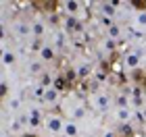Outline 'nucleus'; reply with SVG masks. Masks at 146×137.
Returning a JSON list of instances; mask_svg holds the SVG:
<instances>
[{"label":"nucleus","mask_w":146,"mask_h":137,"mask_svg":"<svg viewBox=\"0 0 146 137\" xmlns=\"http://www.w3.org/2000/svg\"><path fill=\"white\" fill-rule=\"evenodd\" d=\"M44 125H46V131L48 133H63V127H65V121L56 114H50L44 119Z\"/></svg>","instance_id":"nucleus-1"},{"label":"nucleus","mask_w":146,"mask_h":137,"mask_svg":"<svg viewBox=\"0 0 146 137\" xmlns=\"http://www.w3.org/2000/svg\"><path fill=\"white\" fill-rule=\"evenodd\" d=\"M94 108L96 110H100V112H107V110L111 108V98L107 96V94H96L94 96Z\"/></svg>","instance_id":"nucleus-2"},{"label":"nucleus","mask_w":146,"mask_h":137,"mask_svg":"<svg viewBox=\"0 0 146 137\" xmlns=\"http://www.w3.org/2000/svg\"><path fill=\"white\" fill-rule=\"evenodd\" d=\"M27 119H29V121H27V125H29L31 129H38V127L44 123V119H42V112H40L38 108H31V110H29Z\"/></svg>","instance_id":"nucleus-3"},{"label":"nucleus","mask_w":146,"mask_h":137,"mask_svg":"<svg viewBox=\"0 0 146 137\" xmlns=\"http://www.w3.org/2000/svg\"><path fill=\"white\" fill-rule=\"evenodd\" d=\"M65 27H67L69 31H84V23L79 21L77 17H65Z\"/></svg>","instance_id":"nucleus-4"},{"label":"nucleus","mask_w":146,"mask_h":137,"mask_svg":"<svg viewBox=\"0 0 146 137\" xmlns=\"http://www.w3.org/2000/svg\"><path fill=\"white\" fill-rule=\"evenodd\" d=\"M63 133H65V137H77L79 135V129H77V125H75V121H65V127H63Z\"/></svg>","instance_id":"nucleus-5"},{"label":"nucleus","mask_w":146,"mask_h":137,"mask_svg":"<svg viewBox=\"0 0 146 137\" xmlns=\"http://www.w3.org/2000/svg\"><path fill=\"white\" fill-rule=\"evenodd\" d=\"M58 96H61V91H58V89L48 87V89H46V96H44V102L48 104V106H54V104L58 102Z\"/></svg>","instance_id":"nucleus-6"},{"label":"nucleus","mask_w":146,"mask_h":137,"mask_svg":"<svg viewBox=\"0 0 146 137\" xmlns=\"http://www.w3.org/2000/svg\"><path fill=\"white\" fill-rule=\"evenodd\" d=\"M15 33H17L19 37L31 35V25H27L25 21H17V23H15Z\"/></svg>","instance_id":"nucleus-7"},{"label":"nucleus","mask_w":146,"mask_h":137,"mask_svg":"<svg viewBox=\"0 0 146 137\" xmlns=\"http://www.w3.org/2000/svg\"><path fill=\"white\" fill-rule=\"evenodd\" d=\"M115 116H117V121L121 123V125H125V123L131 121V110H129V108H117Z\"/></svg>","instance_id":"nucleus-8"},{"label":"nucleus","mask_w":146,"mask_h":137,"mask_svg":"<svg viewBox=\"0 0 146 137\" xmlns=\"http://www.w3.org/2000/svg\"><path fill=\"white\" fill-rule=\"evenodd\" d=\"M138 64H140V54L138 52H129L127 56H125V67H129V69H138Z\"/></svg>","instance_id":"nucleus-9"},{"label":"nucleus","mask_w":146,"mask_h":137,"mask_svg":"<svg viewBox=\"0 0 146 137\" xmlns=\"http://www.w3.org/2000/svg\"><path fill=\"white\" fill-rule=\"evenodd\" d=\"M63 6H65V10L69 12V17H75L77 12H79V9H82V4H79L77 0H67Z\"/></svg>","instance_id":"nucleus-10"},{"label":"nucleus","mask_w":146,"mask_h":137,"mask_svg":"<svg viewBox=\"0 0 146 137\" xmlns=\"http://www.w3.org/2000/svg\"><path fill=\"white\" fill-rule=\"evenodd\" d=\"M40 60H42V62L54 60V48H52V46H44L42 52H40Z\"/></svg>","instance_id":"nucleus-11"},{"label":"nucleus","mask_w":146,"mask_h":137,"mask_svg":"<svg viewBox=\"0 0 146 137\" xmlns=\"http://www.w3.org/2000/svg\"><path fill=\"white\" fill-rule=\"evenodd\" d=\"M100 9H102V15L104 17H115V10H117V2H102L100 4Z\"/></svg>","instance_id":"nucleus-12"},{"label":"nucleus","mask_w":146,"mask_h":137,"mask_svg":"<svg viewBox=\"0 0 146 137\" xmlns=\"http://www.w3.org/2000/svg\"><path fill=\"white\" fill-rule=\"evenodd\" d=\"M44 31H46V25L42 21H34V23H31V35H34V37H42Z\"/></svg>","instance_id":"nucleus-13"},{"label":"nucleus","mask_w":146,"mask_h":137,"mask_svg":"<svg viewBox=\"0 0 146 137\" xmlns=\"http://www.w3.org/2000/svg\"><path fill=\"white\" fill-rule=\"evenodd\" d=\"M17 62V54L13 50H4V54H2V64L4 67H11V64H15Z\"/></svg>","instance_id":"nucleus-14"},{"label":"nucleus","mask_w":146,"mask_h":137,"mask_svg":"<svg viewBox=\"0 0 146 137\" xmlns=\"http://www.w3.org/2000/svg\"><path fill=\"white\" fill-rule=\"evenodd\" d=\"M115 106L117 108H129L131 106V100L125 94H119V96H115Z\"/></svg>","instance_id":"nucleus-15"},{"label":"nucleus","mask_w":146,"mask_h":137,"mask_svg":"<svg viewBox=\"0 0 146 137\" xmlns=\"http://www.w3.org/2000/svg\"><path fill=\"white\" fill-rule=\"evenodd\" d=\"M75 71H77V77H79V79H86V77L92 73V64H90V62H84V64H79Z\"/></svg>","instance_id":"nucleus-16"},{"label":"nucleus","mask_w":146,"mask_h":137,"mask_svg":"<svg viewBox=\"0 0 146 137\" xmlns=\"http://www.w3.org/2000/svg\"><path fill=\"white\" fill-rule=\"evenodd\" d=\"M38 4L42 6V9H44L46 12H50V15H54V10H56V6H58V2H56V0H50V2L46 0V2H38Z\"/></svg>","instance_id":"nucleus-17"},{"label":"nucleus","mask_w":146,"mask_h":137,"mask_svg":"<svg viewBox=\"0 0 146 137\" xmlns=\"http://www.w3.org/2000/svg\"><path fill=\"white\" fill-rule=\"evenodd\" d=\"M46 89H48V87H44L42 83H40V85H36V87H34V91H31V98H36V100H44Z\"/></svg>","instance_id":"nucleus-18"},{"label":"nucleus","mask_w":146,"mask_h":137,"mask_svg":"<svg viewBox=\"0 0 146 137\" xmlns=\"http://www.w3.org/2000/svg\"><path fill=\"white\" fill-rule=\"evenodd\" d=\"M42 69H44V62H42V60L29 62V73H31V75H40V73H42Z\"/></svg>","instance_id":"nucleus-19"},{"label":"nucleus","mask_w":146,"mask_h":137,"mask_svg":"<svg viewBox=\"0 0 146 137\" xmlns=\"http://www.w3.org/2000/svg\"><path fill=\"white\" fill-rule=\"evenodd\" d=\"M107 31H109V37H111V40H119V37H121V27H119L117 23L113 25V27H109Z\"/></svg>","instance_id":"nucleus-20"},{"label":"nucleus","mask_w":146,"mask_h":137,"mask_svg":"<svg viewBox=\"0 0 146 137\" xmlns=\"http://www.w3.org/2000/svg\"><path fill=\"white\" fill-rule=\"evenodd\" d=\"M11 131H13V133H15V137H17L19 133H23V123H21V121H19V119H15V121H13V123H11Z\"/></svg>","instance_id":"nucleus-21"},{"label":"nucleus","mask_w":146,"mask_h":137,"mask_svg":"<svg viewBox=\"0 0 146 137\" xmlns=\"http://www.w3.org/2000/svg\"><path fill=\"white\" fill-rule=\"evenodd\" d=\"M86 116V108L84 106H75L73 108V121H79V119H84Z\"/></svg>","instance_id":"nucleus-22"},{"label":"nucleus","mask_w":146,"mask_h":137,"mask_svg":"<svg viewBox=\"0 0 146 137\" xmlns=\"http://www.w3.org/2000/svg\"><path fill=\"white\" fill-rule=\"evenodd\" d=\"M69 85H71V83H69L67 79H65V77H58V79L54 81V89H58V91L65 89V87H69Z\"/></svg>","instance_id":"nucleus-23"},{"label":"nucleus","mask_w":146,"mask_h":137,"mask_svg":"<svg viewBox=\"0 0 146 137\" xmlns=\"http://www.w3.org/2000/svg\"><path fill=\"white\" fill-rule=\"evenodd\" d=\"M29 48H31V50H38V52H42V48H44V44H42V37H34V40H31V44H29Z\"/></svg>","instance_id":"nucleus-24"},{"label":"nucleus","mask_w":146,"mask_h":137,"mask_svg":"<svg viewBox=\"0 0 146 137\" xmlns=\"http://www.w3.org/2000/svg\"><path fill=\"white\" fill-rule=\"evenodd\" d=\"M100 25L109 29V27H113L115 23H113V19H111V17H104V15H102V17H100Z\"/></svg>","instance_id":"nucleus-25"},{"label":"nucleus","mask_w":146,"mask_h":137,"mask_svg":"<svg viewBox=\"0 0 146 137\" xmlns=\"http://www.w3.org/2000/svg\"><path fill=\"white\" fill-rule=\"evenodd\" d=\"M121 133H123L125 137H131V135H134V131H131V127H129V123H125V125H121Z\"/></svg>","instance_id":"nucleus-26"},{"label":"nucleus","mask_w":146,"mask_h":137,"mask_svg":"<svg viewBox=\"0 0 146 137\" xmlns=\"http://www.w3.org/2000/svg\"><path fill=\"white\" fill-rule=\"evenodd\" d=\"M9 108L11 110H19V108H21V100H19V98H13L11 104H9Z\"/></svg>","instance_id":"nucleus-27"},{"label":"nucleus","mask_w":146,"mask_h":137,"mask_svg":"<svg viewBox=\"0 0 146 137\" xmlns=\"http://www.w3.org/2000/svg\"><path fill=\"white\" fill-rule=\"evenodd\" d=\"M65 42H67V40H65V33H63V31H58V33H56V46H58V48H63Z\"/></svg>","instance_id":"nucleus-28"},{"label":"nucleus","mask_w":146,"mask_h":137,"mask_svg":"<svg viewBox=\"0 0 146 137\" xmlns=\"http://www.w3.org/2000/svg\"><path fill=\"white\" fill-rule=\"evenodd\" d=\"M131 6H136V9L138 10H142L144 9V6H146V0H131V2H129Z\"/></svg>","instance_id":"nucleus-29"},{"label":"nucleus","mask_w":146,"mask_h":137,"mask_svg":"<svg viewBox=\"0 0 146 137\" xmlns=\"http://www.w3.org/2000/svg\"><path fill=\"white\" fill-rule=\"evenodd\" d=\"M136 23L144 27V25H146V12H138V17H136Z\"/></svg>","instance_id":"nucleus-30"},{"label":"nucleus","mask_w":146,"mask_h":137,"mask_svg":"<svg viewBox=\"0 0 146 137\" xmlns=\"http://www.w3.org/2000/svg\"><path fill=\"white\" fill-rule=\"evenodd\" d=\"M104 48H107V50H115L117 48V40H111V37H109V40L104 42Z\"/></svg>","instance_id":"nucleus-31"},{"label":"nucleus","mask_w":146,"mask_h":137,"mask_svg":"<svg viewBox=\"0 0 146 137\" xmlns=\"http://www.w3.org/2000/svg\"><path fill=\"white\" fill-rule=\"evenodd\" d=\"M42 85L44 87H50L52 85V77L50 75H42Z\"/></svg>","instance_id":"nucleus-32"},{"label":"nucleus","mask_w":146,"mask_h":137,"mask_svg":"<svg viewBox=\"0 0 146 137\" xmlns=\"http://www.w3.org/2000/svg\"><path fill=\"white\" fill-rule=\"evenodd\" d=\"M0 94H2V96H6V94H9V85H6V81H2V87H0Z\"/></svg>","instance_id":"nucleus-33"},{"label":"nucleus","mask_w":146,"mask_h":137,"mask_svg":"<svg viewBox=\"0 0 146 137\" xmlns=\"http://www.w3.org/2000/svg\"><path fill=\"white\" fill-rule=\"evenodd\" d=\"M102 137H119V133H117V131H104Z\"/></svg>","instance_id":"nucleus-34"},{"label":"nucleus","mask_w":146,"mask_h":137,"mask_svg":"<svg viewBox=\"0 0 146 137\" xmlns=\"http://www.w3.org/2000/svg\"><path fill=\"white\" fill-rule=\"evenodd\" d=\"M50 25H58V17L56 15H50Z\"/></svg>","instance_id":"nucleus-35"},{"label":"nucleus","mask_w":146,"mask_h":137,"mask_svg":"<svg viewBox=\"0 0 146 137\" xmlns=\"http://www.w3.org/2000/svg\"><path fill=\"white\" fill-rule=\"evenodd\" d=\"M23 137H36V135H34V133H25Z\"/></svg>","instance_id":"nucleus-36"},{"label":"nucleus","mask_w":146,"mask_h":137,"mask_svg":"<svg viewBox=\"0 0 146 137\" xmlns=\"http://www.w3.org/2000/svg\"><path fill=\"white\" fill-rule=\"evenodd\" d=\"M144 119H146V108H144Z\"/></svg>","instance_id":"nucleus-37"},{"label":"nucleus","mask_w":146,"mask_h":137,"mask_svg":"<svg viewBox=\"0 0 146 137\" xmlns=\"http://www.w3.org/2000/svg\"><path fill=\"white\" fill-rule=\"evenodd\" d=\"M63 137H65V135H63Z\"/></svg>","instance_id":"nucleus-38"}]
</instances>
